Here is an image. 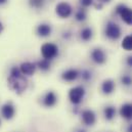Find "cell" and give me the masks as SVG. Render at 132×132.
I'll list each match as a JSON object with an SVG mask.
<instances>
[{
    "instance_id": "cell-1",
    "label": "cell",
    "mask_w": 132,
    "mask_h": 132,
    "mask_svg": "<svg viewBox=\"0 0 132 132\" xmlns=\"http://www.w3.org/2000/svg\"><path fill=\"white\" fill-rule=\"evenodd\" d=\"M28 85H29L28 79L24 75H21V76H9L8 75L7 77V86L15 94H19V95L23 94L27 90Z\"/></svg>"
},
{
    "instance_id": "cell-2",
    "label": "cell",
    "mask_w": 132,
    "mask_h": 132,
    "mask_svg": "<svg viewBox=\"0 0 132 132\" xmlns=\"http://www.w3.org/2000/svg\"><path fill=\"white\" fill-rule=\"evenodd\" d=\"M85 95H86L85 87L83 85H76L69 90L68 98H69V101L72 103V105L75 108L81 104L83 99L85 98Z\"/></svg>"
},
{
    "instance_id": "cell-3",
    "label": "cell",
    "mask_w": 132,
    "mask_h": 132,
    "mask_svg": "<svg viewBox=\"0 0 132 132\" xmlns=\"http://www.w3.org/2000/svg\"><path fill=\"white\" fill-rule=\"evenodd\" d=\"M40 52H41L42 59L51 62L59 56L60 47L57 46V44H55L53 42H45L44 44L41 45Z\"/></svg>"
},
{
    "instance_id": "cell-4",
    "label": "cell",
    "mask_w": 132,
    "mask_h": 132,
    "mask_svg": "<svg viewBox=\"0 0 132 132\" xmlns=\"http://www.w3.org/2000/svg\"><path fill=\"white\" fill-rule=\"evenodd\" d=\"M103 34L105 38H108L111 41H117L122 36V29L121 27L114 21H109L104 25Z\"/></svg>"
},
{
    "instance_id": "cell-5",
    "label": "cell",
    "mask_w": 132,
    "mask_h": 132,
    "mask_svg": "<svg viewBox=\"0 0 132 132\" xmlns=\"http://www.w3.org/2000/svg\"><path fill=\"white\" fill-rule=\"evenodd\" d=\"M80 121L82 123V126L89 128L93 127L97 122V115L92 109H83L79 112Z\"/></svg>"
},
{
    "instance_id": "cell-6",
    "label": "cell",
    "mask_w": 132,
    "mask_h": 132,
    "mask_svg": "<svg viewBox=\"0 0 132 132\" xmlns=\"http://www.w3.org/2000/svg\"><path fill=\"white\" fill-rule=\"evenodd\" d=\"M16 110L11 101H5L0 106V117L5 121H11L15 118Z\"/></svg>"
},
{
    "instance_id": "cell-7",
    "label": "cell",
    "mask_w": 132,
    "mask_h": 132,
    "mask_svg": "<svg viewBox=\"0 0 132 132\" xmlns=\"http://www.w3.org/2000/svg\"><path fill=\"white\" fill-rule=\"evenodd\" d=\"M116 14H118L122 22L125 23L126 25L128 26H132V8L131 7H128L126 4H119L117 7H116V10H115Z\"/></svg>"
},
{
    "instance_id": "cell-8",
    "label": "cell",
    "mask_w": 132,
    "mask_h": 132,
    "mask_svg": "<svg viewBox=\"0 0 132 132\" xmlns=\"http://www.w3.org/2000/svg\"><path fill=\"white\" fill-rule=\"evenodd\" d=\"M90 60L92 61L93 64H95L97 66H102L106 63L108 55L101 47H94L90 51Z\"/></svg>"
},
{
    "instance_id": "cell-9",
    "label": "cell",
    "mask_w": 132,
    "mask_h": 132,
    "mask_svg": "<svg viewBox=\"0 0 132 132\" xmlns=\"http://www.w3.org/2000/svg\"><path fill=\"white\" fill-rule=\"evenodd\" d=\"M59 101V96L53 90L46 91L41 97V104L46 109H52L56 105Z\"/></svg>"
},
{
    "instance_id": "cell-10",
    "label": "cell",
    "mask_w": 132,
    "mask_h": 132,
    "mask_svg": "<svg viewBox=\"0 0 132 132\" xmlns=\"http://www.w3.org/2000/svg\"><path fill=\"white\" fill-rule=\"evenodd\" d=\"M55 13L61 19H69L73 13V7L69 2L62 1L55 5Z\"/></svg>"
},
{
    "instance_id": "cell-11",
    "label": "cell",
    "mask_w": 132,
    "mask_h": 132,
    "mask_svg": "<svg viewBox=\"0 0 132 132\" xmlns=\"http://www.w3.org/2000/svg\"><path fill=\"white\" fill-rule=\"evenodd\" d=\"M115 89H116V82L111 78L104 79L100 84V91L103 95L108 96V95L113 94Z\"/></svg>"
},
{
    "instance_id": "cell-12",
    "label": "cell",
    "mask_w": 132,
    "mask_h": 132,
    "mask_svg": "<svg viewBox=\"0 0 132 132\" xmlns=\"http://www.w3.org/2000/svg\"><path fill=\"white\" fill-rule=\"evenodd\" d=\"M117 109L113 104H106L102 108V118L106 122H113L117 117Z\"/></svg>"
},
{
    "instance_id": "cell-13",
    "label": "cell",
    "mask_w": 132,
    "mask_h": 132,
    "mask_svg": "<svg viewBox=\"0 0 132 132\" xmlns=\"http://www.w3.org/2000/svg\"><path fill=\"white\" fill-rule=\"evenodd\" d=\"M79 77H80V71L74 68L67 69L61 74V79L65 82H74Z\"/></svg>"
},
{
    "instance_id": "cell-14",
    "label": "cell",
    "mask_w": 132,
    "mask_h": 132,
    "mask_svg": "<svg viewBox=\"0 0 132 132\" xmlns=\"http://www.w3.org/2000/svg\"><path fill=\"white\" fill-rule=\"evenodd\" d=\"M118 114L126 122L132 121V102H124L119 108Z\"/></svg>"
},
{
    "instance_id": "cell-15",
    "label": "cell",
    "mask_w": 132,
    "mask_h": 132,
    "mask_svg": "<svg viewBox=\"0 0 132 132\" xmlns=\"http://www.w3.org/2000/svg\"><path fill=\"white\" fill-rule=\"evenodd\" d=\"M20 70L22 72V74L25 77H31L33 76L37 70V66L36 63H32V62H23L20 66Z\"/></svg>"
},
{
    "instance_id": "cell-16",
    "label": "cell",
    "mask_w": 132,
    "mask_h": 132,
    "mask_svg": "<svg viewBox=\"0 0 132 132\" xmlns=\"http://www.w3.org/2000/svg\"><path fill=\"white\" fill-rule=\"evenodd\" d=\"M51 33H52V27L47 23H41L36 28V34L41 38L49 37Z\"/></svg>"
},
{
    "instance_id": "cell-17",
    "label": "cell",
    "mask_w": 132,
    "mask_h": 132,
    "mask_svg": "<svg viewBox=\"0 0 132 132\" xmlns=\"http://www.w3.org/2000/svg\"><path fill=\"white\" fill-rule=\"evenodd\" d=\"M79 37L83 42H89L93 38V30L91 27H84L79 32Z\"/></svg>"
},
{
    "instance_id": "cell-18",
    "label": "cell",
    "mask_w": 132,
    "mask_h": 132,
    "mask_svg": "<svg viewBox=\"0 0 132 132\" xmlns=\"http://www.w3.org/2000/svg\"><path fill=\"white\" fill-rule=\"evenodd\" d=\"M36 66H37V69H39L41 72H48L51 69V62L41 59L36 63Z\"/></svg>"
},
{
    "instance_id": "cell-19",
    "label": "cell",
    "mask_w": 132,
    "mask_h": 132,
    "mask_svg": "<svg viewBox=\"0 0 132 132\" xmlns=\"http://www.w3.org/2000/svg\"><path fill=\"white\" fill-rule=\"evenodd\" d=\"M121 47L126 51H132V35H126L122 39Z\"/></svg>"
},
{
    "instance_id": "cell-20",
    "label": "cell",
    "mask_w": 132,
    "mask_h": 132,
    "mask_svg": "<svg viewBox=\"0 0 132 132\" xmlns=\"http://www.w3.org/2000/svg\"><path fill=\"white\" fill-rule=\"evenodd\" d=\"M79 78H81L83 82H90L93 78V74L90 70L84 69V70L80 71V77Z\"/></svg>"
},
{
    "instance_id": "cell-21",
    "label": "cell",
    "mask_w": 132,
    "mask_h": 132,
    "mask_svg": "<svg viewBox=\"0 0 132 132\" xmlns=\"http://www.w3.org/2000/svg\"><path fill=\"white\" fill-rule=\"evenodd\" d=\"M120 83L124 87H131L132 86V75L130 74H123L120 77Z\"/></svg>"
},
{
    "instance_id": "cell-22",
    "label": "cell",
    "mask_w": 132,
    "mask_h": 132,
    "mask_svg": "<svg viewBox=\"0 0 132 132\" xmlns=\"http://www.w3.org/2000/svg\"><path fill=\"white\" fill-rule=\"evenodd\" d=\"M87 19V13L85 11V9L83 8H79L76 12H75V20L79 23H82V22H85Z\"/></svg>"
},
{
    "instance_id": "cell-23",
    "label": "cell",
    "mask_w": 132,
    "mask_h": 132,
    "mask_svg": "<svg viewBox=\"0 0 132 132\" xmlns=\"http://www.w3.org/2000/svg\"><path fill=\"white\" fill-rule=\"evenodd\" d=\"M45 1L44 0H29V4L31 7L36 8V9H40L44 6Z\"/></svg>"
},
{
    "instance_id": "cell-24",
    "label": "cell",
    "mask_w": 132,
    "mask_h": 132,
    "mask_svg": "<svg viewBox=\"0 0 132 132\" xmlns=\"http://www.w3.org/2000/svg\"><path fill=\"white\" fill-rule=\"evenodd\" d=\"M72 36H73V34L71 31H69V30H66V31H64L63 34H62V37H63V39L64 40H66V41H69V40H71V38H72Z\"/></svg>"
},
{
    "instance_id": "cell-25",
    "label": "cell",
    "mask_w": 132,
    "mask_h": 132,
    "mask_svg": "<svg viewBox=\"0 0 132 132\" xmlns=\"http://www.w3.org/2000/svg\"><path fill=\"white\" fill-rule=\"evenodd\" d=\"M94 3L93 0H80V4L83 7H89Z\"/></svg>"
},
{
    "instance_id": "cell-26",
    "label": "cell",
    "mask_w": 132,
    "mask_h": 132,
    "mask_svg": "<svg viewBox=\"0 0 132 132\" xmlns=\"http://www.w3.org/2000/svg\"><path fill=\"white\" fill-rule=\"evenodd\" d=\"M125 65L128 67L129 69H132V54H129L125 59Z\"/></svg>"
},
{
    "instance_id": "cell-27",
    "label": "cell",
    "mask_w": 132,
    "mask_h": 132,
    "mask_svg": "<svg viewBox=\"0 0 132 132\" xmlns=\"http://www.w3.org/2000/svg\"><path fill=\"white\" fill-rule=\"evenodd\" d=\"M73 132H88V129L84 126H79V127H76Z\"/></svg>"
},
{
    "instance_id": "cell-28",
    "label": "cell",
    "mask_w": 132,
    "mask_h": 132,
    "mask_svg": "<svg viewBox=\"0 0 132 132\" xmlns=\"http://www.w3.org/2000/svg\"><path fill=\"white\" fill-rule=\"evenodd\" d=\"M125 132H132V121L127 122L125 126Z\"/></svg>"
},
{
    "instance_id": "cell-29",
    "label": "cell",
    "mask_w": 132,
    "mask_h": 132,
    "mask_svg": "<svg viewBox=\"0 0 132 132\" xmlns=\"http://www.w3.org/2000/svg\"><path fill=\"white\" fill-rule=\"evenodd\" d=\"M109 2H111V0H98V3H101V4H103V3H109Z\"/></svg>"
},
{
    "instance_id": "cell-30",
    "label": "cell",
    "mask_w": 132,
    "mask_h": 132,
    "mask_svg": "<svg viewBox=\"0 0 132 132\" xmlns=\"http://www.w3.org/2000/svg\"><path fill=\"white\" fill-rule=\"evenodd\" d=\"M3 29H4V27H3V25H2V23L0 22V34L3 32Z\"/></svg>"
},
{
    "instance_id": "cell-31",
    "label": "cell",
    "mask_w": 132,
    "mask_h": 132,
    "mask_svg": "<svg viewBox=\"0 0 132 132\" xmlns=\"http://www.w3.org/2000/svg\"><path fill=\"white\" fill-rule=\"evenodd\" d=\"M7 2V0H0V5H3V4H5Z\"/></svg>"
},
{
    "instance_id": "cell-32",
    "label": "cell",
    "mask_w": 132,
    "mask_h": 132,
    "mask_svg": "<svg viewBox=\"0 0 132 132\" xmlns=\"http://www.w3.org/2000/svg\"><path fill=\"white\" fill-rule=\"evenodd\" d=\"M1 125H2V119H1V117H0V127H1Z\"/></svg>"
},
{
    "instance_id": "cell-33",
    "label": "cell",
    "mask_w": 132,
    "mask_h": 132,
    "mask_svg": "<svg viewBox=\"0 0 132 132\" xmlns=\"http://www.w3.org/2000/svg\"><path fill=\"white\" fill-rule=\"evenodd\" d=\"M103 132H113V131H103Z\"/></svg>"
}]
</instances>
